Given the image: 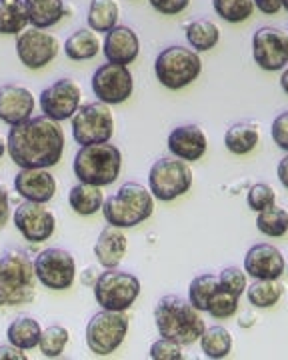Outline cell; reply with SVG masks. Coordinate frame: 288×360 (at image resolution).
I'll return each instance as SVG.
<instances>
[{
  "label": "cell",
  "instance_id": "obj_1",
  "mask_svg": "<svg viewBox=\"0 0 288 360\" xmlns=\"http://www.w3.org/2000/svg\"><path fill=\"white\" fill-rule=\"evenodd\" d=\"M65 144V132L58 122L46 116H30L11 129L6 150L16 167L51 168L60 162Z\"/></svg>",
  "mask_w": 288,
  "mask_h": 360
},
{
  "label": "cell",
  "instance_id": "obj_2",
  "mask_svg": "<svg viewBox=\"0 0 288 360\" xmlns=\"http://www.w3.org/2000/svg\"><path fill=\"white\" fill-rule=\"evenodd\" d=\"M155 324L158 335L181 347L195 345L207 328L200 316V310L195 309L190 300L176 295L162 296L158 300L155 309Z\"/></svg>",
  "mask_w": 288,
  "mask_h": 360
},
{
  "label": "cell",
  "instance_id": "obj_3",
  "mask_svg": "<svg viewBox=\"0 0 288 360\" xmlns=\"http://www.w3.org/2000/svg\"><path fill=\"white\" fill-rule=\"evenodd\" d=\"M37 298L34 262L25 248L0 255V307H20Z\"/></svg>",
  "mask_w": 288,
  "mask_h": 360
},
{
  "label": "cell",
  "instance_id": "obj_4",
  "mask_svg": "<svg viewBox=\"0 0 288 360\" xmlns=\"http://www.w3.org/2000/svg\"><path fill=\"white\" fill-rule=\"evenodd\" d=\"M155 212V196L138 182H126L112 196L105 198V220L118 229H134Z\"/></svg>",
  "mask_w": 288,
  "mask_h": 360
},
{
  "label": "cell",
  "instance_id": "obj_5",
  "mask_svg": "<svg viewBox=\"0 0 288 360\" xmlns=\"http://www.w3.org/2000/svg\"><path fill=\"white\" fill-rule=\"evenodd\" d=\"M120 168H122V155L110 142L80 146L72 165L79 182L100 186V188L117 182Z\"/></svg>",
  "mask_w": 288,
  "mask_h": 360
},
{
  "label": "cell",
  "instance_id": "obj_6",
  "mask_svg": "<svg viewBox=\"0 0 288 360\" xmlns=\"http://www.w3.org/2000/svg\"><path fill=\"white\" fill-rule=\"evenodd\" d=\"M202 72V60L195 49L181 44L169 46L155 60V75L158 82L169 90H181L192 84Z\"/></svg>",
  "mask_w": 288,
  "mask_h": 360
},
{
  "label": "cell",
  "instance_id": "obj_7",
  "mask_svg": "<svg viewBox=\"0 0 288 360\" xmlns=\"http://www.w3.org/2000/svg\"><path fill=\"white\" fill-rule=\"evenodd\" d=\"M140 295V281L126 270L106 269L94 283V298L105 310L124 312Z\"/></svg>",
  "mask_w": 288,
  "mask_h": 360
},
{
  "label": "cell",
  "instance_id": "obj_8",
  "mask_svg": "<svg viewBox=\"0 0 288 360\" xmlns=\"http://www.w3.org/2000/svg\"><path fill=\"white\" fill-rule=\"evenodd\" d=\"M192 186V170L181 158H160L148 172V191L162 202L183 196Z\"/></svg>",
  "mask_w": 288,
  "mask_h": 360
},
{
  "label": "cell",
  "instance_id": "obj_9",
  "mask_svg": "<svg viewBox=\"0 0 288 360\" xmlns=\"http://www.w3.org/2000/svg\"><path fill=\"white\" fill-rule=\"evenodd\" d=\"M129 335V319L122 312L100 310L86 324V347L96 356H108Z\"/></svg>",
  "mask_w": 288,
  "mask_h": 360
},
{
  "label": "cell",
  "instance_id": "obj_10",
  "mask_svg": "<svg viewBox=\"0 0 288 360\" xmlns=\"http://www.w3.org/2000/svg\"><path fill=\"white\" fill-rule=\"evenodd\" d=\"M70 120H72V136L82 146L108 142L114 134L112 110L108 108V104L100 101L82 104Z\"/></svg>",
  "mask_w": 288,
  "mask_h": 360
},
{
  "label": "cell",
  "instance_id": "obj_11",
  "mask_svg": "<svg viewBox=\"0 0 288 360\" xmlns=\"http://www.w3.org/2000/svg\"><path fill=\"white\" fill-rule=\"evenodd\" d=\"M37 281L51 290H66L77 278L74 257L65 248H46L34 258Z\"/></svg>",
  "mask_w": 288,
  "mask_h": 360
},
{
  "label": "cell",
  "instance_id": "obj_12",
  "mask_svg": "<svg viewBox=\"0 0 288 360\" xmlns=\"http://www.w3.org/2000/svg\"><path fill=\"white\" fill-rule=\"evenodd\" d=\"M91 84L96 98L108 106L126 103L134 90V80L129 66L114 65V63L98 66L96 72L92 75Z\"/></svg>",
  "mask_w": 288,
  "mask_h": 360
},
{
  "label": "cell",
  "instance_id": "obj_13",
  "mask_svg": "<svg viewBox=\"0 0 288 360\" xmlns=\"http://www.w3.org/2000/svg\"><path fill=\"white\" fill-rule=\"evenodd\" d=\"M82 89L72 78H60L40 92V110L54 122L68 120L80 108Z\"/></svg>",
  "mask_w": 288,
  "mask_h": 360
},
{
  "label": "cell",
  "instance_id": "obj_14",
  "mask_svg": "<svg viewBox=\"0 0 288 360\" xmlns=\"http://www.w3.org/2000/svg\"><path fill=\"white\" fill-rule=\"evenodd\" d=\"M252 58L262 70L276 72L288 65V34L276 26H262L252 37Z\"/></svg>",
  "mask_w": 288,
  "mask_h": 360
},
{
  "label": "cell",
  "instance_id": "obj_15",
  "mask_svg": "<svg viewBox=\"0 0 288 360\" xmlns=\"http://www.w3.org/2000/svg\"><path fill=\"white\" fill-rule=\"evenodd\" d=\"M58 51H60L58 39L51 32H44L34 26L30 30H22L16 39L18 60L30 70H39V68L51 65L56 58Z\"/></svg>",
  "mask_w": 288,
  "mask_h": 360
},
{
  "label": "cell",
  "instance_id": "obj_16",
  "mask_svg": "<svg viewBox=\"0 0 288 360\" xmlns=\"http://www.w3.org/2000/svg\"><path fill=\"white\" fill-rule=\"evenodd\" d=\"M13 220L16 231L25 236V240L34 245L48 240L56 229V219L53 212L42 202H32V200H25L16 206Z\"/></svg>",
  "mask_w": 288,
  "mask_h": 360
},
{
  "label": "cell",
  "instance_id": "obj_17",
  "mask_svg": "<svg viewBox=\"0 0 288 360\" xmlns=\"http://www.w3.org/2000/svg\"><path fill=\"white\" fill-rule=\"evenodd\" d=\"M287 270V260L282 252L273 245H254L244 257V272L254 281L280 278Z\"/></svg>",
  "mask_w": 288,
  "mask_h": 360
},
{
  "label": "cell",
  "instance_id": "obj_18",
  "mask_svg": "<svg viewBox=\"0 0 288 360\" xmlns=\"http://www.w3.org/2000/svg\"><path fill=\"white\" fill-rule=\"evenodd\" d=\"M14 191L25 200L46 205L56 194V180L48 168H20L14 176Z\"/></svg>",
  "mask_w": 288,
  "mask_h": 360
},
{
  "label": "cell",
  "instance_id": "obj_19",
  "mask_svg": "<svg viewBox=\"0 0 288 360\" xmlns=\"http://www.w3.org/2000/svg\"><path fill=\"white\" fill-rule=\"evenodd\" d=\"M34 96L27 86L4 84L0 86V120L4 124H20L34 112Z\"/></svg>",
  "mask_w": 288,
  "mask_h": 360
},
{
  "label": "cell",
  "instance_id": "obj_20",
  "mask_svg": "<svg viewBox=\"0 0 288 360\" xmlns=\"http://www.w3.org/2000/svg\"><path fill=\"white\" fill-rule=\"evenodd\" d=\"M103 52H105L108 63L129 66L136 60V56L140 52L138 34L132 30L131 26L117 25L106 32V39L103 42Z\"/></svg>",
  "mask_w": 288,
  "mask_h": 360
},
{
  "label": "cell",
  "instance_id": "obj_21",
  "mask_svg": "<svg viewBox=\"0 0 288 360\" xmlns=\"http://www.w3.org/2000/svg\"><path fill=\"white\" fill-rule=\"evenodd\" d=\"M209 148V141L204 130L198 124H183L176 127L169 134V150L172 156L181 158L184 162L200 160Z\"/></svg>",
  "mask_w": 288,
  "mask_h": 360
},
{
  "label": "cell",
  "instance_id": "obj_22",
  "mask_svg": "<svg viewBox=\"0 0 288 360\" xmlns=\"http://www.w3.org/2000/svg\"><path fill=\"white\" fill-rule=\"evenodd\" d=\"M126 250H129L126 234L122 232V229L112 226V224L105 226L94 243V257L98 260V264L105 269H118Z\"/></svg>",
  "mask_w": 288,
  "mask_h": 360
},
{
  "label": "cell",
  "instance_id": "obj_23",
  "mask_svg": "<svg viewBox=\"0 0 288 360\" xmlns=\"http://www.w3.org/2000/svg\"><path fill=\"white\" fill-rule=\"evenodd\" d=\"M258 142H261V130H258V124L252 120L236 122L224 134V144L228 153L238 156L252 153L258 146Z\"/></svg>",
  "mask_w": 288,
  "mask_h": 360
},
{
  "label": "cell",
  "instance_id": "obj_24",
  "mask_svg": "<svg viewBox=\"0 0 288 360\" xmlns=\"http://www.w3.org/2000/svg\"><path fill=\"white\" fill-rule=\"evenodd\" d=\"M28 22L34 28H51L58 25L66 14L65 0H25Z\"/></svg>",
  "mask_w": 288,
  "mask_h": 360
},
{
  "label": "cell",
  "instance_id": "obj_25",
  "mask_svg": "<svg viewBox=\"0 0 288 360\" xmlns=\"http://www.w3.org/2000/svg\"><path fill=\"white\" fill-rule=\"evenodd\" d=\"M68 205L80 217H92L98 210H103V205H105L103 188L100 186H92V184L79 182L68 193Z\"/></svg>",
  "mask_w": 288,
  "mask_h": 360
},
{
  "label": "cell",
  "instance_id": "obj_26",
  "mask_svg": "<svg viewBox=\"0 0 288 360\" xmlns=\"http://www.w3.org/2000/svg\"><path fill=\"white\" fill-rule=\"evenodd\" d=\"M103 49L98 32L92 28H79L74 30L65 42V54L70 60H91Z\"/></svg>",
  "mask_w": 288,
  "mask_h": 360
},
{
  "label": "cell",
  "instance_id": "obj_27",
  "mask_svg": "<svg viewBox=\"0 0 288 360\" xmlns=\"http://www.w3.org/2000/svg\"><path fill=\"white\" fill-rule=\"evenodd\" d=\"M186 40L197 52L212 51L221 42V26L210 18H197L186 25Z\"/></svg>",
  "mask_w": 288,
  "mask_h": 360
},
{
  "label": "cell",
  "instance_id": "obj_28",
  "mask_svg": "<svg viewBox=\"0 0 288 360\" xmlns=\"http://www.w3.org/2000/svg\"><path fill=\"white\" fill-rule=\"evenodd\" d=\"M40 335H42V328H40L39 321L34 316H16L8 328H6V338L8 342L14 347L22 348V350H30V348L39 347Z\"/></svg>",
  "mask_w": 288,
  "mask_h": 360
},
{
  "label": "cell",
  "instance_id": "obj_29",
  "mask_svg": "<svg viewBox=\"0 0 288 360\" xmlns=\"http://www.w3.org/2000/svg\"><path fill=\"white\" fill-rule=\"evenodd\" d=\"M120 6L117 0H91L86 22L94 32H108L118 25Z\"/></svg>",
  "mask_w": 288,
  "mask_h": 360
},
{
  "label": "cell",
  "instance_id": "obj_30",
  "mask_svg": "<svg viewBox=\"0 0 288 360\" xmlns=\"http://www.w3.org/2000/svg\"><path fill=\"white\" fill-rule=\"evenodd\" d=\"M284 295V286L278 278H266V281H254L247 286L249 302L256 309H273Z\"/></svg>",
  "mask_w": 288,
  "mask_h": 360
},
{
  "label": "cell",
  "instance_id": "obj_31",
  "mask_svg": "<svg viewBox=\"0 0 288 360\" xmlns=\"http://www.w3.org/2000/svg\"><path fill=\"white\" fill-rule=\"evenodd\" d=\"M27 25L25 0H0V34H20Z\"/></svg>",
  "mask_w": 288,
  "mask_h": 360
},
{
  "label": "cell",
  "instance_id": "obj_32",
  "mask_svg": "<svg viewBox=\"0 0 288 360\" xmlns=\"http://www.w3.org/2000/svg\"><path fill=\"white\" fill-rule=\"evenodd\" d=\"M200 348L207 359H226L233 350V335L224 326L204 328V333L200 336Z\"/></svg>",
  "mask_w": 288,
  "mask_h": 360
},
{
  "label": "cell",
  "instance_id": "obj_33",
  "mask_svg": "<svg viewBox=\"0 0 288 360\" xmlns=\"http://www.w3.org/2000/svg\"><path fill=\"white\" fill-rule=\"evenodd\" d=\"M218 286L221 284H218V276L216 274L204 272V274L197 276L190 283V286H188V300H190V304L197 310H200V312H207L210 298L218 290Z\"/></svg>",
  "mask_w": 288,
  "mask_h": 360
},
{
  "label": "cell",
  "instance_id": "obj_34",
  "mask_svg": "<svg viewBox=\"0 0 288 360\" xmlns=\"http://www.w3.org/2000/svg\"><path fill=\"white\" fill-rule=\"evenodd\" d=\"M256 226L262 234L270 236V238H280L288 232V212L280 206H268L258 212Z\"/></svg>",
  "mask_w": 288,
  "mask_h": 360
},
{
  "label": "cell",
  "instance_id": "obj_35",
  "mask_svg": "<svg viewBox=\"0 0 288 360\" xmlns=\"http://www.w3.org/2000/svg\"><path fill=\"white\" fill-rule=\"evenodd\" d=\"M68 340H70V333H68V328L60 326V324H53V326H48L46 330H42V335H40V340H39V347H40V352H42V356H46V359H58V356L65 352Z\"/></svg>",
  "mask_w": 288,
  "mask_h": 360
},
{
  "label": "cell",
  "instance_id": "obj_36",
  "mask_svg": "<svg viewBox=\"0 0 288 360\" xmlns=\"http://www.w3.org/2000/svg\"><path fill=\"white\" fill-rule=\"evenodd\" d=\"M214 13L226 22H244L254 13V0H212Z\"/></svg>",
  "mask_w": 288,
  "mask_h": 360
},
{
  "label": "cell",
  "instance_id": "obj_37",
  "mask_svg": "<svg viewBox=\"0 0 288 360\" xmlns=\"http://www.w3.org/2000/svg\"><path fill=\"white\" fill-rule=\"evenodd\" d=\"M236 310H238V296L230 295L218 286V290L210 298L207 312L214 319H230L235 316Z\"/></svg>",
  "mask_w": 288,
  "mask_h": 360
},
{
  "label": "cell",
  "instance_id": "obj_38",
  "mask_svg": "<svg viewBox=\"0 0 288 360\" xmlns=\"http://www.w3.org/2000/svg\"><path fill=\"white\" fill-rule=\"evenodd\" d=\"M218 284H221L223 290L240 298V296L247 292V286H249V283H247V272L240 270L238 266H228V269H224L218 274Z\"/></svg>",
  "mask_w": 288,
  "mask_h": 360
},
{
  "label": "cell",
  "instance_id": "obj_39",
  "mask_svg": "<svg viewBox=\"0 0 288 360\" xmlns=\"http://www.w3.org/2000/svg\"><path fill=\"white\" fill-rule=\"evenodd\" d=\"M247 202L254 210V212H261L264 208L273 206L276 202V193L264 182H258V184H252L250 186L249 194H247Z\"/></svg>",
  "mask_w": 288,
  "mask_h": 360
},
{
  "label": "cell",
  "instance_id": "obj_40",
  "mask_svg": "<svg viewBox=\"0 0 288 360\" xmlns=\"http://www.w3.org/2000/svg\"><path fill=\"white\" fill-rule=\"evenodd\" d=\"M181 345L172 342L169 338H158L157 342H152V347L148 350L152 360H181L183 359V350Z\"/></svg>",
  "mask_w": 288,
  "mask_h": 360
},
{
  "label": "cell",
  "instance_id": "obj_41",
  "mask_svg": "<svg viewBox=\"0 0 288 360\" xmlns=\"http://www.w3.org/2000/svg\"><path fill=\"white\" fill-rule=\"evenodd\" d=\"M270 134H273V141H275L276 146H278L280 150L288 153V110L287 112H280V115L273 120Z\"/></svg>",
  "mask_w": 288,
  "mask_h": 360
},
{
  "label": "cell",
  "instance_id": "obj_42",
  "mask_svg": "<svg viewBox=\"0 0 288 360\" xmlns=\"http://www.w3.org/2000/svg\"><path fill=\"white\" fill-rule=\"evenodd\" d=\"M150 6L160 14H166V16H174V14H181L183 11L188 8L190 0H148Z\"/></svg>",
  "mask_w": 288,
  "mask_h": 360
},
{
  "label": "cell",
  "instance_id": "obj_43",
  "mask_svg": "<svg viewBox=\"0 0 288 360\" xmlns=\"http://www.w3.org/2000/svg\"><path fill=\"white\" fill-rule=\"evenodd\" d=\"M11 217V200H8V193L4 188V184L0 182V231L6 226Z\"/></svg>",
  "mask_w": 288,
  "mask_h": 360
},
{
  "label": "cell",
  "instance_id": "obj_44",
  "mask_svg": "<svg viewBox=\"0 0 288 360\" xmlns=\"http://www.w3.org/2000/svg\"><path fill=\"white\" fill-rule=\"evenodd\" d=\"M27 360V354H25V350L18 347H14V345H4V347H0V360Z\"/></svg>",
  "mask_w": 288,
  "mask_h": 360
},
{
  "label": "cell",
  "instance_id": "obj_45",
  "mask_svg": "<svg viewBox=\"0 0 288 360\" xmlns=\"http://www.w3.org/2000/svg\"><path fill=\"white\" fill-rule=\"evenodd\" d=\"M254 6L262 14H276L282 11V0H254Z\"/></svg>",
  "mask_w": 288,
  "mask_h": 360
},
{
  "label": "cell",
  "instance_id": "obj_46",
  "mask_svg": "<svg viewBox=\"0 0 288 360\" xmlns=\"http://www.w3.org/2000/svg\"><path fill=\"white\" fill-rule=\"evenodd\" d=\"M278 180H280V184L284 186V188H288V153L287 156L278 162Z\"/></svg>",
  "mask_w": 288,
  "mask_h": 360
},
{
  "label": "cell",
  "instance_id": "obj_47",
  "mask_svg": "<svg viewBox=\"0 0 288 360\" xmlns=\"http://www.w3.org/2000/svg\"><path fill=\"white\" fill-rule=\"evenodd\" d=\"M280 86H282V90L288 94V65L282 68V77H280Z\"/></svg>",
  "mask_w": 288,
  "mask_h": 360
},
{
  "label": "cell",
  "instance_id": "obj_48",
  "mask_svg": "<svg viewBox=\"0 0 288 360\" xmlns=\"http://www.w3.org/2000/svg\"><path fill=\"white\" fill-rule=\"evenodd\" d=\"M4 153H6V142L2 141V136H0V158L4 156Z\"/></svg>",
  "mask_w": 288,
  "mask_h": 360
},
{
  "label": "cell",
  "instance_id": "obj_49",
  "mask_svg": "<svg viewBox=\"0 0 288 360\" xmlns=\"http://www.w3.org/2000/svg\"><path fill=\"white\" fill-rule=\"evenodd\" d=\"M282 8H287L288 11V0H282Z\"/></svg>",
  "mask_w": 288,
  "mask_h": 360
}]
</instances>
